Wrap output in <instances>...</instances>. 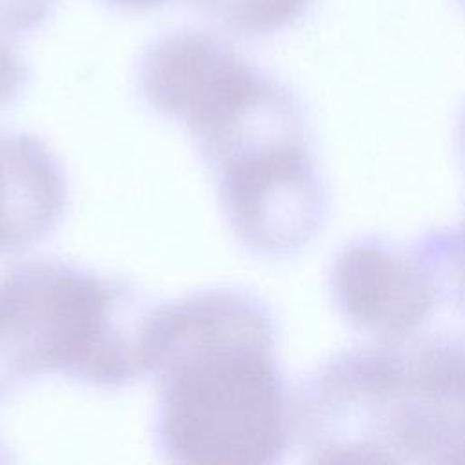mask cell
<instances>
[{"mask_svg":"<svg viewBox=\"0 0 465 465\" xmlns=\"http://www.w3.org/2000/svg\"><path fill=\"white\" fill-rule=\"evenodd\" d=\"M276 323L252 292L218 287L156 305L147 374L158 380L156 445L174 463L265 465L291 438Z\"/></svg>","mask_w":465,"mask_h":465,"instance_id":"6da1fadb","label":"cell"},{"mask_svg":"<svg viewBox=\"0 0 465 465\" xmlns=\"http://www.w3.org/2000/svg\"><path fill=\"white\" fill-rule=\"evenodd\" d=\"M154 307L131 282L64 260H29L0 272V401L49 374L127 387L147 374Z\"/></svg>","mask_w":465,"mask_h":465,"instance_id":"7a4b0ae2","label":"cell"},{"mask_svg":"<svg viewBox=\"0 0 465 465\" xmlns=\"http://www.w3.org/2000/svg\"><path fill=\"white\" fill-rule=\"evenodd\" d=\"M454 405L416 391L378 345L338 352L291 403L309 460L322 463H447Z\"/></svg>","mask_w":465,"mask_h":465,"instance_id":"3957f363","label":"cell"},{"mask_svg":"<svg viewBox=\"0 0 465 465\" xmlns=\"http://www.w3.org/2000/svg\"><path fill=\"white\" fill-rule=\"evenodd\" d=\"M213 178L231 231L256 256H292L325 222L327 193L309 140L269 149Z\"/></svg>","mask_w":465,"mask_h":465,"instance_id":"277c9868","label":"cell"},{"mask_svg":"<svg viewBox=\"0 0 465 465\" xmlns=\"http://www.w3.org/2000/svg\"><path fill=\"white\" fill-rule=\"evenodd\" d=\"M436 280L427 236L411 245L360 238L336 256L331 291L336 307L374 345L396 343L416 322Z\"/></svg>","mask_w":465,"mask_h":465,"instance_id":"5b68a950","label":"cell"},{"mask_svg":"<svg viewBox=\"0 0 465 465\" xmlns=\"http://www.w3.org/2000/svg\"><path fill=\"white\" fill-rule=\"evenodd\" d=\"M58 160L36 136L0 131V254L47 238L65 209Z\"/></svg>","mask_w":465,"mask_h":465,"instance_id":"8992f818","label":"cell"},{"mask_svg":"<svg viewBox=\"0 0 465 465\" xmlns=\"http://www.w3.org/2000/svg\"><path fill=\"white\" fill-rule=\"evenodd\" d=\"M229 29L243 35H271L292 25L312 0H194Z\"/></svg>","mask_w":465,"mask_h":465,"instance_id":"52a82bcc","label":"cell"},{"mask_svg":"<svg viewBox=\"0 0 465 465\" xmlns=\"http://www.w3.org/2000/svg\"><path fill=\"white\" fill-rule=\"evenodd\" d=\"M53 0H0V35L25 33L44 22Z\"/></svg>","mask_w":465,"mask_h":465,"instance_id":"ba28073f","label":"cell"},{"mask_svg":"<svg viewBox=\"0 0 465 465\" xmlns=\"http://www.w3.org/2000/svg\"><path fill=\"white\" fill-rule=\"evenodd\" d=\"M2 36V35H0ZM27 82V67L20 54L0 38V109L13 104Z\"/></svg>","mask_w":465,"mask_h":465,"instance_id":"9c48e42d","label":"cell"},{"mask_svg":"<svg viewBox=\"0 0 465 465\" xmlns=\"http://www.w3.org/2000/svg\"><path fill=\"white\" fill-rule=\"evenodd\" d=\"M449 463H465V405L456 407Z\"/></svg>","mask_w":465,"mask_h":465,"instance_id":"30bf717a","label":"cell"},{"mask_svg":"<svg viewBox=\"0 0 465 465\" xmlns=\"http://www.w3.org/2000/svg\"><path fill=\"white\" fill-rule=\"evenodd\" d=\"M458 143H460V156H461V160H463V165H465V113H463V116H461V120H460V129H458ZM458 234H460V242H461V247H463V251H465V223H463V227L458 231Z\"/></svg>","mask_w":465,"mask_h":465,"instance_id":"8fae6325","label":"cell"},{"mask_svg":"<svg viewBox=\"0 0 465 465\" xmlns=\"http://www.w3.org/2000/svg\"><path fill=\"white\" fill-rule=\"evenodd\" d=\"M113 5L118 7H129V9H143V7H153L158 4H163L165 0H105Z\"/></svg>","mask_w":465,"mask_h":465,"instance_id":"7c38bea8","label":"cell"}]
</instances>
